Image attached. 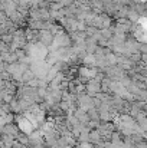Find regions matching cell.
<instances>
[{
	"label": "cell",
	"instance_id": "6da1fadb",
	"mask_svg": "<svg viewBox=\"0 0 147 148\" xmlns=\"http://www.w3.org/2000/svg\"><path fill=\"white\" fill-rule=\"evenodd\" d=\"M38 43L42 45L43 48H52L53 46V35L49 30H39V36H38Z\"/></svg>",
	"mask_w": 147,
	"mask_h": 148
}]
</instances>
